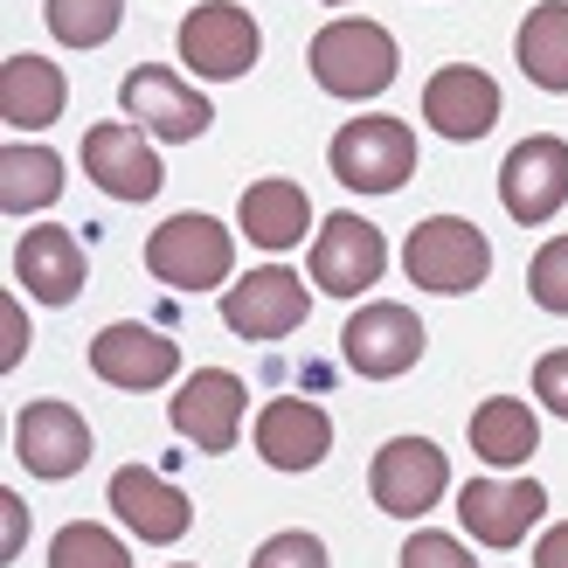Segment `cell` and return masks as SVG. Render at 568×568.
<instances>
[{"label": "cell", "instance_id": "1", "mask_svg": "<svg viewBox=\"0 0 568 568\" xmlns=\"http://www.w3.org/2000/svg\"><path fill=\"white\" fill-rule=\"evenodd\" d=\"M305 63H312V83H320L326 98H375L395 83V70H403V49H395L388 28L361 21V14H339L312 36Z\"/></svg>", "mask_w": 568, "mask_h": 568}, {"label": "cell", "instance_id": "2", "mask_svg": "<svg viewBox=\"0 0 568 568\" xmlns=\"http://www.w3.org/2000/svg\"><path fill=\"white\" fill-rule=\"evenodd\" d=\"M403 271L423 292L458 298V292H478V284L493 277V243L478 236L465 215H423L403 243Z\"/></svg>", "mask_w": 568, "mask_h": 568}, {"label": "cell", "instance_id": "3", "mask_svg": "<svg viewBox=\"0 0 568 568\" xmlns=\"http://www.w3.org/2000/svg\"><path fill=\"white\" fill-rule=\"evenodd\" d=\"M333 181L347 194H395L409 174H416V132L403 119H382V111H367V119H347L333 132Z\"/></svg>", "mask_w": 568, "mask_h": 568}, {"label": "cell", "instance_id": "4", "mask_svg": "<svg viewBox=\"0 0 568 568\" xmlns=\"http://www.w3.org/2000/svg\"><path fill=\"white\" fill-rule=\"evenodd\" d=\"M146 271L174 292H215L236 271V236L215 215H166L146 236Z\"/></svg>", "mask_w": 568, "mask_h": 568}, {"label": "cell", "instance_id": "5", "mask_svg": "<svg viewBox=\"0 0 568 568\" xmlns=\"http://www.w3.org/2000/svg\"><path fill=\"white\" fill-rule=\"evenodd\" d=\"M257 55H264V28L250 21L236 0H202V8H187V21H181V63L202 83L250 77Z\"/></svg>", "mask_w": 568, "mask_h": 568}, {"label": "cell", "instance_id": "6", "mask_svg": "<svg viewBox=\"0 0 568 568\" xmlns=\"http://www.w3.org/2000/svg\"><path fill=\"white\" fill-rule=\"evenodd\" d=\"M305 271H312V284H320L326 298H361L367 284L388 271V236H382L367 215L333 209V215L320 222V236H312Z\"/></svg>", "mask_w": 568, "mask_h": 568}, {"label": "cell", "instance_id": "7", "mask_svg": "<svg viewBox=\"0 0 568 568\" xmlns=\"http://www.w3.org/2000/svg\"><path fill=\"white\" fill-rule=\"evenodd\" d=\"M367 493L388 520H423L430 506L450 493V465L430 437H388L367 465Z\"/></svg>", "mask_w": 568, "mask_h": 568}, {"label": "cell", "instance_id": "8", "mask_svg": "<svg viewBox=\"0 0 568 568\" xmlns=\"http://www.w3.org/2000/svg\"><path fill=\"white\" fill-rule=\"evenodd\" d=\"M119 104H125V119H132L139 132L166 139V146H181V139H202V132L215 125V104H209V91H194V83H181L174 70H160V63H139V70H125V83H119Z\"/></svg>", "mask_w": 568, "mask_h": 568}, {"label": "cell", "instance_id": "9", "mask_svg": "<svg viewBox=\"0 0 568 568\" xmlns=\"http://www.w3.org/2000/svg\"><path fill=\"white\" fill-rule=\"evenodd\" d=\"M243 416H250V388H243V375H230V367H194V375L174 388V409H166V423H174L194 450H209V458L236 450Z\"/></svg>", "mask_w": 568, "mask_h": 568}, {"label": "cell", "instance_id": "10", "mask_svg": "<svg viewBox=\"0 0 568 568\" xmlns=\"http://www.w3.org/2000/svg\"><path fill=\"white\" fill-rule=\"evenodd\" d=\"M339 354H347L354 375H367V382H395V375H409V367L423 361V320H416L409 305H395V298H375V305L347 312Z\"/></svg>", "mask_w": 568, "mask_h": 568}, {"label": "cell", "instance_id": "11", "mask_svg": "<svg viewBox=\"0 0 568 568\" xmlns=\"http://www.w3.org/2000/svg\"><path fill=\"white\" fill-rule=\"evenodd\" d=\"M305 312H312V298H305L298 271H284V264H257L250 277L230 284V298H222V320H230V333H236V339H257V347H264V339L298 333Z\"/></svg>", "mask_w": 568, "mask_h": 568}, {"label": "cell", "instance_id": "12", "mask_svg": "<svg viewBox=\"0 0 568 568\" xmlns=\"http://www.w3.org/2000/svg\"><path fill=\"white\" fill-rule=\"evenodd\" d=\"M541 514H548L541 478H471L458 493V527L478 534L486 548H520Z\"/></svg>", "mask_w": 568, "mask_h": 568}, {"label": "cell", "instance_id": "13", "mask_svg": "<svg viewBox=\"0 0 568 568\" xmlns=\"http://www.w3.org/2000/svg\"><path fill=\"white\" fill-rule=\"evenodd\" d=\"M91 423H83L70 403H28L14 416V458L49 478V486H63V478H77L83 465H91Z\"/></svg>", "mask_w": 568, "mask_h": 568}, {"label": "cell", "instance_id": "14", "mask_svg": "<svg viewBox=\"0 0 568 568\" xmlns=\"http://www.w3.org/2000/svg\"><path fill=\"white\" fill-rule=\"evenodd\" d=\"M499 202H506V215L514 222H548L561 202H568V146L555 132H534V139H520L514 153H506V166H499Z\"/></svg>", "mask_w": 568, "mask_h": 568}, {"label": "cell", "instance_id": "15", "mask_svg": "<svg viewBox=\"0 0 568 568\" xmlns=\"http://www.w3.org/2000/svg\"><path fill=\"white\" fill-rule=\"evenodd\" d=\"M423 125L437 139H458V146L486 139L499 125V83L478 63H444L430 83H423Z\"/></svg>", "mask_w": 568, "mask_h": 568}, {"label": "cell", "instance_id": "16", "mask_svg": "<svg viewBox=\"0 0 568 568\" xmlns=\"http://www.w3.org/2000/svg\"><path fill=\"white\" fill-rule=\"evenodd\" d=\"M83 174H91L111 202H153L160 181H166V166L146 146V132L125 119V125H91V132H83Z\"/></svg>", "mask_w": 568, "mask_h": 568}, {"label": "cell", "instance_id": "17", "mask_svg": "<svg viewBox=\"0 0 568 568\" xmlns=\"http://www.w3.org/2000/svg\"><path fill=\"white\" fill-rule=\"evenodd\" d=\"M174 367H181V347L166 333H146L139 320H119V326H104L91 339V375L111 382V388H132V395H146V388H166L174 382Z\"/></svg>", "mask_w": 568, "mask_h": 568}, {"label": "cell", "instance_id": "18", "mask_svg": "<svg viewBox=\"0 0 568 568\" xmlns=\"http://www.w3.org/2000/svg\"><path fill=\"white\" fill-rule=\"evenodd\" d=\"M333 450V423L312 395H271L257 409V458L271 471H312Z\"/></svg>", "mask_w": 568, "mask_h": 568}, {"label": "cell", "instance_id": "19", "mask_svg": "<svg viewBox=\"0 0 568 568\" xmlns=\"http://www.w3.org/2000/svg\"><path fill=\"white\" fill-rule=\"evenodd\" d=\"M111 514H119L125 534H139V541H181V534L194 527V499L174 486V478H160L146 465H125L119 478H111Z\"/></svg>", "mask_w": 568, "mask_h": 568}, {"label": "cell", "instance_id": "20", "mask_svg": "<svg viewBox=\"0 0 568 568\" xmlns=\"http://www.w3.org/2000/svg\"><path fill=\"white\" fill-rule=\"evenodd\" d=\"M14 284L36 305H70L83 292V250L63 222H36V230L14 243Z\"/></svg>", "mask_w": 568, "mask_h": 568}, {"label": "cell", "instance_id": "21", "mask_svg": "<svg viewBox=\"0 0 568 568\" xmlns=\"http://www.w3.org/2000/svg\"><path fill=\"white\" fill-rule=\"evenodd\" d=\"M236 222H243L250 243L277 257V250H298L312 236V194L298 181H250L243 202H236Z\"/></svg>", "mask_w": 568, "mask_h": 568}, {"label": "cell", "instance_id": "22", "mask_svg": "<svg viewBox=\"0 0 568 568\" xmlns=\"http://www.w3.org/2000/svg\"><path fill=\"white\" fill-rule=\"evenodd\" d=\"M63 70L42 63V55H8V70H0V119H8V132H49L55 119H63Z\"/></svg>", "mask_w": 568, "mask_h": 568}, {"label": "cell", "instance_id": "23", "mask_svg": "<svg viewBox=\"0 0 568 568\" xmlns=\"http://www.w3.org/2000/svg\"><path fill=\"white\" fill-rule=\"evenodd\" d=\"M465 437H471V450H478V465L514 471V465H527L534 450H541V423H534V409L520 403V395H486V403L471 409Z\"/></svg>", "mask_w": 568, "mask_h": 568}, {"label": "cell", "instance_id": "24", "mask_svg": "<svg viewBox=\"0 0 568 568\" xmlns=\"http://www.w3.org/2000/svg\"><path fill=\"white\" fill-rule=\"evenodd\" d=\"M49 202H63V160L49 146H28L14 132L0 146V209L8 215H42Z\"/></svg>", "mask_w": 568, "mask_h": 568}, {"label": "cell", "instance_id": "25", "mask_svg": "<svg viewBox=\"0 0 568 568\" xmlns=\"http://www.w3.org/2000/svg\"><path fill=\"white\" fill-rule=\"evenodd\" d=\"M514 55L534 91H568V0H541L520 36H514Z\"/></svg>", "mask_w": 568, "mask_h": 568}, {"label": "cell", "instance_id": "26", "mask_svg": "<svg viewBox=\"0 0 568 568\" xmlns=\"http://www.w3.org/2000/svg\"><path fill=\"white\" fill-rule=\"evenodd\" d=\"M49 36L63 49H104L125 21V0H49Z\"/></svg>", "mask_w": 568, "mask_h": 568}, {"label": "cell", "instance_id": "27", "mask_svg": "<svg viewBox=\"0 0 568 568\" xmlns=\"http://www.w3.org/2000/svg\"><path fill=\"white\" fill-rule=\"evenodd\" d=\"M49 568H132V548L119 534H104L98 520H70L49 541Z\"/></svg>", "mask_w": 568, "mask_h": 568}, {"label": "cell", "instance_id": "28", "mask_svg": "<svg viewBox=\"0 0 568 568\" xmlns=\"http://www.w3.org/2000/svg\"><path fill=\"white\" fill-rule=\"evenodd\" d=\"M527 292L541 312H555V320H568V236H548L541 250H534L527 264Z\"/></svg>", "mask_w": 568, "mask_h": 568}, {"label": "cell", "instance_id": "29", "mask_svg": "<svg viewBox=\"0 0 568 568\" xmlns=\"http://www.w3.org/2000/svg\"><path fill=\"white\" fill-rule=\"evenodd\" d=\"M250 568H326V541L305 534V527H284V534H271V541L250 555Z\"/></svg>", "mask_w": 568, "mask_h": 568}, {"label": "cell", "instance_id": "30", "mask_svg": "<svg viewBox=\"0 0 568 568\" xmlns=\"http://www.w3.org/2000/svg\"><path fill=\"white\" fill-rule=\"evenodd\" d=\"M403 568H478V555L458 541V534H409L403 541Z\"/></svg>", "mask_w": 568, "mask_h": 568}, {"label": "cell", "instance_id": "31", "mask_svg": "<svg viewBox=\"0 0 568 568\" xmlns=\"http://www.w3.org/2000/svg\"><path fill=\"white\" fill-rule=\"evenodd\" d=\"M534 403H541L548 416H568V347L534 361Z\"/></svg>", "mask_w": 568, "mask_h": 568}, {"label": "cell", "instance_id": "32", "mask_svg": "<svg viewBox=\"0 0 568 568\" xmlns=\"http://www.w3.org/2000/svg\"><path fill=\"white\" fill-rule=\"evenodd\" d=\"M0 333H8V347H0V375H14L21 354H28V312L14 298H0Z\"/></svg>", "mask_w": 568, "mask_h": 568}, {"label": "cell", "instance_id": "33", "mask_svg": "<svg viewBox=\"0 0 568 568\" xmlns=\"http://www.w3.org/2000/svg\"><path fill=\"white\" fill-rule=\"evenodd\" d=\"M0 520H8V534H0V555L14 561V555L28 548V506H21L14 493H0Z\"/></svg>", "mask_w": 568, "mask_h": 568}, {"label": "cell", "instance_id": "34", "mask_svg": "<svg viewBox=\"0 0 568 568\" xmlns=\"http://www.w3.org/2000/svg\"><path fill=\"white\" fill-rule=\"evenodd\" d=\"M534 568H568V520L548 527L541 541H534Z\"/></svg>", "mask_w": 568, "mask_h": 568}, {"label": "cell", "instance_id": "35", "mask_svg": "<svg viewBox=\"0 0 568 568\" xmlns=\"http://www.w3.org/2000/svg\"><path fill=\"white\" fill-rule=\"evenodd\" d=\"M326 8H347V0H326Z\"/></svg>", "mask_w": 568, "mask_h": 568}, {"label": "cell", "instance_id": "36", "mask_svg": "<svg viewBox=\"0 0 568 568\" xmlns=\"http://www.w3.org/2000/svg\"><path fill=\"white\" fill-rule=\"evenodd\" d=\"M174 568H194V561H174Z\"/></svg>", "mask_w": 568, "mask_h": 568}]
</instances>
